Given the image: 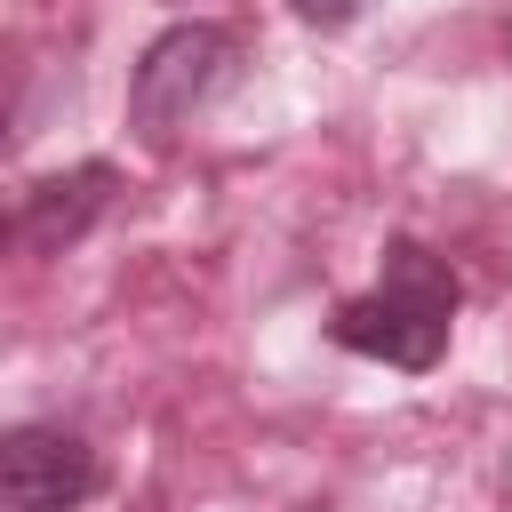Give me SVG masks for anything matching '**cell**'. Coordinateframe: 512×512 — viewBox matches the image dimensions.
Masks as SVG:
<instances>
[{"mask_svg":"<svg viewBox=\"0 0 512 512\" xmlns=\"http://www.w3.org/2000/svg\"><path fill=\"white\" fill-rule=\"evenodd\" d=\"M448 320H456V272L424 240H392L384 280L368 296L336 304L328 336L360 360H384V368H432L448 352Z\"/></svg>","mask_w":512,"mask_h":512,"instance_id":"6da1fadb","label":"cell"},{"mask_svg":"<svg viewBox=\"0 0 512 512\" xmlns=\"http://www.w3.org/2000/svg\"><path fill=\"white\" fill-rule=\"evenodd\" d=\"M304 24H320V32H336V24H352L360 16V0H288Z\"/></svg>","mask_w":512,"mask_h":512,"instance_id":"5b68a950","label":"cell"},{"mask_svg":"<svg viewBox=\"0 0 512 512\" xmlns=\"http://www.w3.org/2000/svg\"><path fill=\"white\" fill-rule=\"evenodd\" d=\"M112 160H80V168H64V176H40L32 192H24V208H16V240L32 248V256H56V248H72L104 208H112Z\"/></svg>","mask_w":512,"mask_h":512,"instance_id":"277c9868","label":"cell"},{"mask_svg":"<svg viewBox=\"0 0 512 512\" xmlns=\"http://www.w3.org/2000/svg\"><path fill=\"white\" fill-rule=\"evenodd\" d=\"M232 64H240V32L232 24H168L144 56H136V72H128V128L152 144V152H168L216 96H224V80H232Z\"/></svg>","mask_w":512,"mask_h":512,"instance_id":"7a4b0ae2","label":"cell"},{"mask_svg":"<svg viewBox=\"0 0 512 512\" xmlns=\"http://www.w3.org/2000/svg\"><path fill=\"white\" fill-rule=\"evenodd\" d=\"M96 448L64 424H8L0 432V504L8 512H80L96 496Z\"/></svg>","mask_w":512,"mask_h":512,"instance_id":"3957f363","label":"cell"},{"mask_svg":"<svg viewBox=\"0 0 512 512\" xmlns=\"http://www.w3.org/2000/svg\"><path fill=\"white\" fill-rule=\"evenodd\" d=\"M504 56H512V8H504Z\"/></svg>","mask_w":512,"mask_h":512,"instance_id":"8992f818","label":"cell"}]
</instances>
